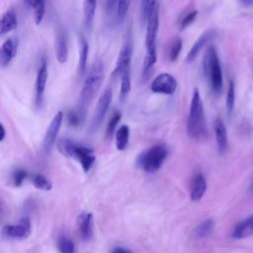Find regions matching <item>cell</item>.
<instances>
[{
  "mask_svg": "<svg viewBox=\"0 0 253 253\" xmlns=\"http://www.w3.org/2000/svg\"><path fill=\"white\" fill-rule=\"evenodd\" d=\"M167 148L163 144L153 145L142 151L137 157V165L147 173H154L160 169L167 157Z\"/></svg>",
  "mask_w": 253,
  "mask_h": 253,
  "instance_id": "obj_5",
  "label": "cell"
},
{
  "mask_svg": "<svg viewBox=\"0 0 253 253\" xmlns=\"http://www.w3.org/2000/svg\"><path fill=\"white\" fill-rule=\"evenodd\" d=\"M55 54L59 63H65L68 58V41L64 29H59L55 38Z\"/></svg>",
  "mask_w": 253,
  "mask_h": 253,
  "instance_id": "obj_14",
  "label": "cell"
},
{
  "mask_svg": "<svg viewBox=\"0 0 253 253\" xmlns=\"http://www.w3.org/2000/svg\"><path fill=\"white\" fill-rule=\"evenodd\" d=\"M57 147L63 154L76 159L85 172H88L95 162L93 149L73 140L62 138L58 141Z\"/></svg>",
  "mask_w": 253,
  "mask_h": 253,
  "instance_id": "obj_4",
  "label": "cell"
},
{
  "mask_svg": "<svg viewBox=\"0 0 253 253\" xmlns=\"http://www.w3.org/2000/svg\"><path fill=\"white\" fill-rule=\"evenodd\" d=\"M33 184L37 189L42 190V191H49L52 188V184L50 180H48L46 177H44L42 174H35L33 175Z\"/></svg>",
  "mask_w": 253,
  "mask_h": 253,
  "instance_id": "obj_29",
  "label": "cell"
},
{
  "mask_svg": "<svg viewBox=\"0 0 253 253\" xmlns=\"http://www.w3.org/2000/svg\"><path fill=\"white\" fill-rule=\"evenodd\" d=\"M26 2L33 11L36 25H40L43 19L45 12L44 0H26Z\"/></svg>",
  "mask_w": 253,
  "mask_h": 253,
  "instance_id": "obj_23",
  "label": "cell"
},
{
  "mask_svg": "<svg viewBox=\"0 0 253 253\" xmlns=\"http://www.w3.org/2000/svg\"><path fill=\"white\" fill-rule=\"evenodd\" d=\"M177 80L176 78L167 72L158 74L151 82L150 89L153 93L171 95L177 89Z\"/></svg>",
  "mask_w": 253,
  "mask_h": 253,
  "instance_id": "obj_7",
  "label": "cell"
},
{
  "mask_svg": "<svg viewBox=\"0 0 253 253\" xmlns=\"http://www.w3.org/2000/svg\"><path fill=\"white\" fill-rule=\"evenodd\" d=\"M1 132H2V135H1V138H0V140L2 141V140L5 138V127H4L3 124H1Z\"/></svg>",
  "mask_w": 253,
  "mask_h": 253,
  "instance_id": "obj_39",
  "label": "cell"
},
{
  "mask_svg": "<svg viewBox=\"0 0 253 253\" xmlns=\"http://www.w3.org/2000/svg\"><path fill=\"white\" fill-rule=\"evenodd\" d=\"M213 226H214V224H213V221L211 219L204 220L195 229V234L199 238L206 237V236H208L212 231Z\"/></svg>",
  "mask_w": 253,
  "mask_h": 253,
  "instance_id": "obj_28",
  "label": "cell"
},
{
  "mask_svg": "<svg viewBox=\"0 0 253 253\" xmlns=\"http://www.w3.org/2000/svg\"><path fill=\"white\" fill-rule=\"evenodd\" d=\"M187 134L190 138L200 140L207 135V126L204 113V107L199 89H195L193 92L189 116L187 120Z\"/></svg>",
  "mask_w": 253,
  "mask_h": 253,
  "instance_id": "obj_1",
  "label": "cell"
},
{
  "mask_svg": "<svg viewBox=\"0 0 253 253\" xmlns=\"http://www.w3.org/2000/svg\"><path fill=\"white\" fill-rule=\"evenodd\" d=\"M28 174L26 172V170L24 169H17L14 173H13V176H12V181H13V184L14 186L16 187H19L23 184L24 180L27 178Z\"/></svg>",
  "mask_w": 253,
  "mask_h": 253,
  "instance_id": "obj_35",
  "label": "cell"
},
{
  "mask_svg": "<svg viewBox=\"0 0 253 253\" xmlns=\"http://www.w3.org/2000/svg\"><path fill=\"white\" fill-rule=\"evenodd\" d=\"M207 190V182L203 174H196L191 182L190 197L192 201H200Z\"/></svg>",
  "mask_w": 253,
  "mask_h": 253,
  "instance_id": "obj_16",
  "label": "cell"
},
{
  "mask_svg": "<svg viewBox=\"0 0 253 253\" xmlns=\"http://www.w3.org/2000/svg\"><path fill=\"white\" fill-rule=\"evenodd\" d=\"M250 191L253 192V181H252V184H251V186H250Z\"/></svg>",
  "mask_w": 253,
  "mask_h": 253,
  "instance_id": "obj_40",
  "label": "cell"
},
{
  "mask_svg": "<svg viewBox=\"0 0 253 253\" xmlns=\"http://www.w3.org/2000/svg\"><path fill=\"white\" fill-rule=\"evenodd\" d=\"M156 0H141L140 2V23L146 26L149 17L156 9Z\"/></svg>",
  "mask_w": 253,
  "mask_h": 253,
  "instance_id": "obj_24",
  "label": "cell"
},
{
  "mask_svg": "<svg viewBox=\"0 0 253 253\" xmlns=\"http://www.w3.org/2000/svg\"><path fill=\"white\" fill-rule=\"evenodd\" d=\"M130 88H131V84H130V75H129V69H128L121 76L120 99L122 102H124L127 98Z\"/></svg>",
  "mask_w": 253,
  "mask_h": 253,
  "instance_id": "obj_27",
  "label": "cell"
},
{
  "mask_svg": "<svg viewBox=\"0 0 253 253\" xmlns=\"http://www.w3.org/2000/svg\"><path fill=\"white\" fill-rule=\"evenodd\" d=\"M86 110L87 109L83 108L80 105L77 108H74L73 110H71L67 115V122H68L69 126H81L84 121V118H85Z\"/></svg>",
  "mask_w": 253,
  "mask_h": 253,
  "instance_id": "obj_25",
  "label": "cell"
},
{
  "mask_svg": "<svg viewBox=\"0 0 253 253\" xmlns=\"http://www.w3.org/2000/svg\"><path fill=\"white\" fill-rule=\"evenodd\" d=\"M113 100V90L111 87H107L104 92L102 93V95L100 96L94 115L92 117V121H91V126H90V129L92 132H95L98 130V128L101 126L108 111L109 108L111 106Z\"/></svg>",
  "mask_w": 253,
  "mask_h": 253,
  "instance_id": "obj_6",
  "label": "cell"
},
{
  "mask_svg": "<svg viewBox=\"0 0 253 253\" xmlns=\"http://www.w3.org/2000/svg\"><path fill=\"white\" fill-rule=\"evenodd\" d=\"M213 36H214V31H212V30H208L205 33H203L200 36V38L195 42V43L193 44L191 49L189 50L187 57H186V61L188 63L194 61V59L198 56V54L200 53L202 48L213 38Z\"/></svg>",
  "mask_w": 253,
  "mask_h": 253,
  "instance_id": "obj_15",
  "label": "cell"
},
{
  "mask_svg": "<svg viewBox=\"0 0 253 253\" xmlns=\"http://www.w3.org/2000/svg\"><path fill=\"white\" fill-rule=\"evenodd\" d=\"M251 230H253V216L239 222L232 233L234 238H243L245 237Z\"/></svg>",
  "mask_w": 253,
  "mask_h": 253,
  "instance_id": "obj_26",
  "label": "cell"
},
{
  "mask_svg": "<svg viewBox=\"0 0 253 253\" xmlns=\"http://www.w3.org/2000/svg\"><path fill=\"white\" fill-rule=\"evenodd\" d=\"M119 0H106V12L107 15H112L117 10Z\"/></svg>",
  "mask_w": 253,
  "mask_h": 253,
  "instance_id": "obj_37",
  "label": "cell"
},
{
  "mask_svg": "<svg viewBox=\"0 0 253 253\" xmlns=\"http://www.w3.org/2000/svg\"><path fill=\"white\" fill-rule=\"evenodd\" d=\"M62 122H63V113L61 111H58L52 118L51 122L49 123L43 136L42 147L45 153H49L50 150L52 149L55 143L57 134L59 132L60 126L62 125Z\"/></svg>",
  "mask_w": 253,
  "mask_h": 253,
  "instance_id": "obj_8",
  "label": "cell"
},
{
  "mask_svg": "<svg viewBox=\"0 0 253 253\" xmlns=\"http://www.w3.org/2000/svg\"><path fill=\"white\" fill-rule=\"evenodd\" d=\"M121 119H122L121 112H116L113 114V116L111 117V119L107 125V135L108 136H112V134L114 133L115 129L117 128V126L119 125Z\"/></svg>",
  "mask_w": 253,
  "mask_h": 253,
  "instance_id": "obj_34",
  "label": "cell"
},
{
  "mask_svg": "<svg viewBox=\"0 0 253 253\" xmlns=\"http://www.w3.org/2000/svg\"><path fill=\"white\" fill-rule=\"evenodd\" d=\"M197 15H198V11L197 10L191 11L188 14H186L184 16V18L182 19V21H181V29L183 30V29L187 28L188 26H190L195 21Z\"/></svg>",
  "mask_w": 253,
  "mask_h": 253,
  "instance_id": "obj_36",
  "label": "cell"
},
{
  "mask_svg": "<svg viewBox=\"0 0 253 253\" xmlns=\"http://www.w3.org/2000/svg\"><path fill=\"white\" fill-rule=\"evenodd\" d=\"M96 7H97V0H84L83 22H84V27L87 30H90L92 28Z\"/></svg>",
  "mask_w": 253,
  "mask_h": 253,
  "instance_id": "obj_19",
  "label": "cell"
},
{
  "mask_svg": "<svg viewBox=\"0 0 253 253\" xmlns=\"http://www.w3.org/2000/svg\"><path fill=\"white\" fill-rule=\"evenodd\" d=\"M17 16L13 11H6L1 18V26H0V34L4 36L5 34L10 33L14 29L17 28Z\"/></svg>",
  "mask_w": 253,
  "mask_h": 253,
  "instance_id": "obj_20",
  "label": "cell"
},
{
  "mask_svg": "<svg viewBox=\"0 0 253 253\" xmlns=\"http://www.w3.org/2000/svg\"><path fill=\"white\" fill-rule=\"evenodd\" d=\"M250 1H251V0H242V2H243V3H249Z\"/></svg>",
  "mask_w": 253,
  "mask_h": 253,
  "instance_id": "obj_41",
  "label": "cell"
},
{
  "mask_svg": "<svg viewBox=\"0 0 253 253\" xmlns=\"http://www.w3.org/2000/svg\"><path fill=\"white\" fill-rule=\"evenodd\" d=\"M182 43H183V42L180 38H176L174 40V42H172L170 50H169V58L171 61H175L178 58V56L181 52V49H182Z\"/></svg>",
  "mask_w": 253,
  "mask_h": 253,
  "instance_id": "obj_33",
  "label": "cell"
},
{
  "mask_svg": "<svg viewBox=\"0 0 253 253\" xmlns=\"http://www.w3.org/2000/svg\"><path fill=\"white\" fill-rule=\"evenodd\" d=\"M129 140V127L127 125H122L116 131V147L123 151L127 147Z\"/></svg>",
  "mask_w": 253,
  "mask_h": 253,
  "instance_id": "obj_22",
  "label": "cell"
},
{
  "mask_svg": "<svg viewBox=\"0 0 253 253\" xmlns=\"http://www.w3.org/2000/svg\"><path fill=\"white\" fill-rule=\"evenodd\" d=\"M131 55H132V44L129 41H126L123 44L119 52V55L115 64V68L113 71L114 77L122 76L126 70L129 69Z\"/></svg>",
  "mask_w": 253,
  "mask_h": 253,
  "instance_id": "obj_9",
  "label": "cell"
},
{
  "mask_svg": "<svg viewBox=\"0 0 253 253\" xmlns=\"http://www.w3.org/2000/svg\"><path fill=\"white\" fill-rule=\"evenodd\" d=\"M104 74V64L98 59L93 63L85 78L80 94V106L85 109L88 108L102 86Z\"/></svg>",
  "mask_w": 253,
  "mask_h": 253,
  "instance_id": "obj_2",
  "label": "cell"
},
{
  "mask_svg": "<svg viewBox=\"0 0 253 253\" xmlns=\"http://www.w3.org/2000/svg\"><path fill=\"white\" fill-rule=\"evenodd\" d=\"M57 248L60 253H75L73 242L65 236H62L58 239Z\"/></svg>",
  "mask_w": 253,
  "mask_h": 253,
  "instance_id": "obj_31",
  "label": "cell"
},
{
  "mask_svg": "<svg viewBox=\"0 0 253 253\" xmlns=\"http://www.w3.org/2000/svg\"><path fill=\"white\" fill-rule=\"evenodd\" d=\"M46 81H47V64L45 60L42 59L38 69L36 84H35V103L37 107H41L42 104Z\"/></svg>",
  "mask_w": 253,
  "mask_h": 253,
  "instance_id": "obj_10",
  "label": "cell"
},
{
  "mask_svg": "<svg viewBox=\"0 0 253 253\" xmlns=\"http://www.w3.org/2000/svg\"><path fill=\"white\" fill-rule=\"evenodd\" d=\"M215 140L220 153H223L227 147V132L224 124L220 118H216L213 123Z\"/></svg>",
  "mask_w": 253,
  "mask_h": 253,
  "instance_id": "obj_17",
  "label": "cell"
},
{
  "mask_svg": "<svg viewBox=\"0 0 253 253\" xmlns=\"http://www.w3.org/2000/svg\"><path fill=\"white\" fill-rule=\"evenodd\" d=\"M79 60H78V71L79 74H83L86 70L88 56H89V43L83 36L80 37V48H79Z\"/></svg>",
  "mask_w": 253,
  "mask_h": 253,
  "instance_id": "obj_21",
  "label": "cell"
},
{
  "mask_svg": "<svg viewBox=\"0 0 253 253\" xmlns=\"http://www.w3.org/2000/svg\"><path fill=\"white\" fill-rule=\"evenodd\" d=\"M18 49V40L15 38H9L6 40L0 50V65L2 67L7 66L15 57Z\"/></svg>",
  "mask_w": 253,
  "mask_h": 253,
  "instance_id": "obj_13",
  "label": "cell"
},
{
  "mask_svg": "<svg viewBox=\"0 0 253 253\" xmlns=\"http://www.w3.org/2000/svg\"><path fill=\"white\" fill-rule=\"evenodd\" d=\"M130 5V0H119L116 10V17L118 22H123L127 14Z\"/></svg>",
  "mask_w": 253,
  "mask_h": 253,
  "instance_id": "obj_30",
  "label": "cell"
},
{
  "mask_svg": "<svg viewBox=\"0 0 253 253\" xmlns=\"http://www.w3.org/2000/svg\"><path fill=\"white\" fill-rule=\"evenodd\" d=\"M203 69L212 92L220 93L222 90V72L216 50L212 45H210L204 54Z\"/></svg>",
  "mask_w": 253,
  "mask_h": 253,
  "instance_id": "obj_3",
  "label": "cell"
},
{
  "mask_svg": "<svg viewBox=\"0 0 253 253\" xmlns=\"http://www.w3.org/2000/svg\"><path fill=\"white\" fill-rule=\"evenodd\" d=\"M5 234L14 239H25L31 233V221L29 217H23L18 223L4 227Z\"/></svg>",
  "mask_w": 253,
  "mask_h": 253,
  "instance_id": "obj_11",
  "label": "cell"
},
{
  "mask_svg": "<svg viewBox=\"0 0 253 253\" xmlns=\"http://www.w3.org/2000/svg\"><path fill=\"white\" fill-rule=\"evenodd\" d=\"M79 229L84 239H90L93 235V216L90 212L80 214L78 218Z\"/></svg>",
  "mask_w": 253,
  "mask_h": 253,
  "instance_id": "obj_18",
  "label": "cell"
},
{
  "mask_svg": "<svg viewBox=\"0 0 253 253\" xmlns=\"http://www.w3.org/2000/svg\"><path fill=\"white\" fill-rule=\"evenodd\" d=\"M112 253H132L130 250L126 249V248H122V247H118L116 249H114L112 251Z\"/></svg>",
  "mask_w": 253,
  "mask_h": 253,
  "instance_id": "obj_38",
  "label": "cell"
},
{
  "mask_svg": "<svg viewBox=\"0 0 253 253\" xmlns=\"http://www.w3.org/2000/svg\"><path fill=\"white\" fill-rule=\"evenodd\" d=\"M234 101H235V87H234V83L230 81L228 90H227V96H226V109H227L228 115H231L233 111Z\"/></svg>",
  "mask_w": 253,
  "mask_h": 253,
  "instance_id": "obj_32",
  "label": "cell"
},
{
  "mask_svg": "<svg viewBox=\"0 0 253 253\" xmlns=\"http://www.w3.org/2000/svg\"><path fill=\"white\" fill-rule=\"evenodd\" d=\"M158 27H159V15H158V7H157L146 23V35H145L146 49L156 48V37H157Z\"/></svg>",
  "mask_w": 253,
  "mask_h": 253,
  "instance_id": "obj_12",
  "label": "cell"
}]
</instances>
